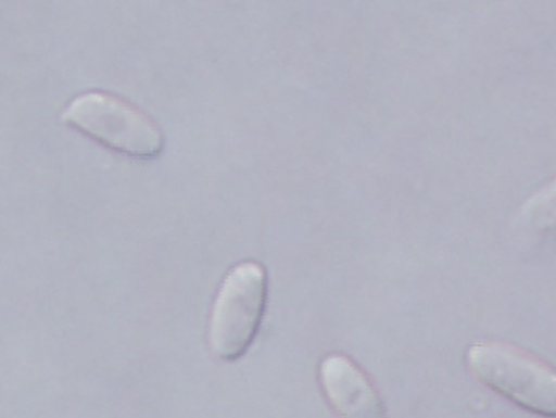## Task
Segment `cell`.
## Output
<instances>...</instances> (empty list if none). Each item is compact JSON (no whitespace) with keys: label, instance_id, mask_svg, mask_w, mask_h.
I'll return each instance as SVG.
<instances>
[{"label":"cell","instance_id":"1","mask_svg":"<svg viewBox=\"0 0 556 418\" xmlns=\"http://www.w3.org/2000/svg\"><path fill=\"white\" fill-rule=\"evenodd\" d=\"M466 364L484 387L518 407L556 418V369L511 343L482 340L466 352Z\"/></svg>","mask_w":556,"mask_h":418},{"label":"cell","instance_id":"2","mask_svg":"<svg viewBox=\"0 0 556 418\" xmlns=\"http://www.w3.org/2000/svg\"><path fill=\"white\" fill-rule=\"evenodd\" d=\"M62 121L102 147L137 160H151L164 148L162 130L143 110L123 97L90 90L75 97Z\"/></svg>","mask_w":556,"mask_h":418},{"label":"cell","instance_id":"3","mask_svg":"<svg viewBox=\"0 0 556 418\" xmlns=\"http://www.w3.org/2000/svg\"><path fill=\"white\" fill-rule=\"evenodd\" d=\"M267 297L263 266L247 261L235 265L223 279L208 322V344L223 360L242 356L262 322Z\"/></svg>","mask_w":556,"mask_h":418},{"label":"cell","instance_id":"4","mask_svg":"<svg viewBox=\"0 0 556 418\" xmlns=\"http://www.w3.org/2000/svg\"><path fill=\"white\" fill-rule=\"evenodd\" d=\"M319 381L339 418H386L383 404L363 370L341 354L326 356Z\"/></svg>","mask_w":556,"mask_h":418},{"label":"cell","instance_id":"5","mask_svg":"<svg viewBox=\"0 0 556 418\" xmlns=\"http://www.w3.org/2000/svg\"><path fill=\"white\" fill-rule=\"evenodd\" d=\"M525 227L539 233L556 231V177L534 192L521 206Z\"/></svg>","mask_w":556,"mask_h":418}]
</instances>
